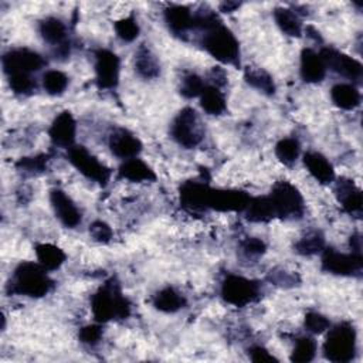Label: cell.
Instances as JSON below:
<instances>
[{
	"label": "cell",
	"mask_w": 363,
	"mask_h": 363,
	"mask_svg": "<svg viewBox=\"0 0 363 363\" xmlns=\"http://www.w3.org/2000/svg\"><path fill=\"white\" fill-rule=\"evenodd\" d=\"M52 279L41 264L24 261L16 267L7 285V291L9 294L41 298L52 289Z\"/></svg>",
	"instance_id": "obj_1"
},
{
	"label": "cell",
	"mask_w": 363,
	"mask_h": 363,
	"mask_svg": "<svg viewBox=\"0 0 363 363\" xmlns=\"http://www.w3.org/2000/svg\"><path fill=\"white\" fill-rule=\"evenodd\" d=\"M91 309L95 320L105 323L112 319H126L130 313V303L122 295L119 285L111 279L92 295Z\"/></svg>",
	"instance_id": "obj_2"
},
{
	"label": "cell",
	"mask_w": 363,
	"mask_h": 363,
	"mask_svg": "<svg viewBox=\"0 0 363 363\" xmlns=\"http://www.w3.org/2000/svg\"><path fill=\"white\" fill-rule=\"evenodd\" d=\"M203 47L206 51L223 64L240 65V44L230 28L218 24L203 35Z\"/></svg>",
	"instance_id": "obj_3"
},
{
	"label": "cell",
	"mask_w": 363,
	"mask_h": 363,
	"mask_svg": "<svg viewBox=\"0 0 363 363\" xmlns=\"http://www.w3.org/2000/svg\"><path fill=\"white\" fill-rule=\"evenodd\" d=\"M356 332L353 325L342 322L329 329L323 343V354L333 363H346L354 357Z\"/></svg>",
	"instance_id": "obj_4"
},
{
	"label": "cell",
	"mask_w": 363,
	"mask_h": 363,
	"mask_svg": "<svg viewBox=\"0 0 363 363\" xmlns=\"http://www.w3.org/2000/svg\"><path fill=\"white\" fill-rule=\"evenodd\" d=\"M170 135L180 146L196 147L203 139V126L197 112L190 106L183 108L172 122Z\"/></svg>",
	"instance_id": "obj_5"
},
{
	"label": "cell",
	"mask_w": 363,
	"mask_h": 363,
	"mask_svg": "<svg viewBox=\"0 0 363 363\" xmlns=\"http://www.w3.org/2000/svg\"><path fill=\"white\" fill-rule=\"evenodd\" d=\"M268 197L272 203L275 217H281V218L302 217L303 197L294 184H291L288 182H278L272 187Z\"/></svg>",
	"instance_id": "obj_6"
},
{
	"label": "cell",
	"mask_w": 363,
	"mask_h": 363,
	"mask_svg": "<svg viewBox=\"0 0 363 363\" xmlns=\"http://www.w3.org/2000/svg\"><path fill=\"white\" fill-rule=\"evenodd\" d=\"M259 295V286L255 281L230 274L221 284V296L227 303L242 308L254 302Z\"/></svg>",
	"instance_id": "obj_7"
},
{
	"label": "cell",
	"mask_w": 363,
	"mask_h": 363,
	"mask_svg": "<svg viewBox=\"0 0 363 363\" xmlns=\"http://www.w3.org/2000/svg\"><path fill=\"white\" fill-rule=\"evenodd\" d=\"M68 160L86 179L94 180L102 186H105L108 183L111 170L105 164H102L95 156H92L86 150V147L71 146L68 149Z\"/></svg>",
	"instance_id": "obj_8"
},
{
	"label": "cell",
	"mask_w": 363,
	"mask_h": 363,
	"mask_svg": "<svg viewBox=\"0 0 363 363\" xmlns=\"http://www.w3.org/2000/svg\"><path fill=\"white\" fill-rule=\"evenodd\" d=\"M362 254H343L333 248L322 250V269L333 275H357L362 272Z\"/></svg>",
	"instance_id": "obj_9"
},
{
	"label": "cell",
	"mask_w": 363,
	"mask_h": 363,
	"mask_svg": "<svg viewBox=\"0 0 363 363\" xmlns=\"http://www.w3.org/2000/svg\"><path fill=\"white\" fill-rule=\"evenodd\" d=\"M1 64L4 72L10 75L16 72L31 74L38 71L45 64V61L37 51L30 48H13L3 54Z\"/></svg>",
	"instance_id": "obj_10"
},
{
	"label": "cell",
	"mask_w": 363,
	"mask_h": 363,
	"mask_svg": "<svg viewBox=\"0 0 363 363\" xmlns=\"http://www.w3.org/2000/svg\"><path fill=\"white\" fill-rule=\"evenodd\" d=\"M121 61L111 50L99 48L95 51V77L99 89H112L119 82Z\"/></svg>",
	"instance_id": "obj_11"
},
{
	"label": "cell",
	"mask_w": 363,
	"mask_h": 363,
	"mask_svg": "<svg viewBox=\"0 0 363 363\" xmlns=\"http://www.w3.org/2000/svg\"><path fill=\"white\" fill-rule=\"evenodd\" d=\"M319 55L322 57L326 68H329L352 81H359L362 78L363 67L357 60H354L335 48H330V47L322 48Z\"/></svg>",
	"instance_id": "obj_12"
},
{
	"label": "cell",
	"mask_w": 363,
	"mask_h": 363,
	"mask_svg": "<svg viewBox=\"0 0 363 363\" xmlns=\"http://www.w3.org/2000/svg\"><path fill=\"white\" fill-rule=\"evenodd\" d=\"M251 197L241 190H223L211 189L208 191L207 208L218 211H242L248 206Z\"/></svg>",
	"instance_id": "obj_13"
},
{
	"label": "cell",
	"mask_w": 363,
	"mask_h": 363,
	"mask_svg": "<svg viewBox=\"0 0 363 363\" xmlns=\"http://www.w3.org/2000/svg\"><path fill=\"white\" fill-rule=\"evenodd\" d=\"M38 31L44 41L55 47V55L67 57L69 54V43L67 40V27L57 17H47L40 21Z\"/></svg>",
	"instance_id": "obj_14"
},
{
	"label": "cell",
	"mask_w": 363,
	"mask_h": 363,
	"mask_svg": "<svg viewBox=\"0 0 363 363\" xmlns=\"http://www.w3.org/2000/svg\"><path fill=\"white\" fill-rule=\"evenodd\" d=\"M50 201L55 217L68 228H74L81 223V211L61 189H52L50 191Z\"/></svg>",
	"instance_id": "obj_15"
},
{
	"label": "cell",
	"mask_w": 363,
	"mask_h": 363,
	"mask_svg": "<svg viewBox=\"0 0 363 363\" xmlns=\"http://www.w3.org/2000/svg\"><path fill=\"white\" fill-rule=\"evenodd\" d=\"M75 132H77V123L69 111H62L61 113H58L48 129L51 142L55 146L67 147V149L74 146Z\"/></svg>",
	"instance_id": "obj_16"
},
{
	"label": "cell",
	"mask_w": 363,
	"mask_h": 363,
	"mask_svg": "<svg viewBox=\"0 0 363 363\" xmlns=\"http://www.w3.org/2000/svg\"><path fill=\"white\" fill-rule=\"evenodd\" d=\"M109 149L119 159L136 157L142 150V142L128 129L118 128L109 136Z\"/></svg>",
	"instance_id": "obj_17"
},
{
	"label": "cell",
	"mask_w": 363,
	"mask_h": 363,
	"mask_svg": "<svg viewBox=\"0 0 363 363\" xmlns=\"http://www.w3.org/2000/svg\"><path fill=\"white\" fill-rule=\"evenodd\" d=\"M210 187L200 182H186L180 187V201L182 206L190 211H200L207 208Z\"/></svg>",
	"instance_id": "obj_18"
},
{
	"label": "cell",
	"mask_w": 363,
	"mask_h": 363,
	"mask_svg": "<svg viewBox=\"0 0 363 363\" xmlns=\"http://www.w3.org/2000/svg\"><path fill=\"white\" fill-rule=\"evenodd\" d=\"M336 194H337L339 203L342 204L343 210L347 214L354 217L362 216V204H363L362 191L359 187H356V184L352 180L340 179L336 184Z\"/></svg>",
	"instance_id": "obj_19"
},
{
	"label": "cell",
	"mask_w": 363,
	"mask_h": 363,
	"mask_svg": "<svg viewBox=\"0 0 363 363\" xmlns=\"http://www.w3.org/2000/svg\"><path fill=\"white\" fill-rule=\"evenodd\" d=\"M299 72L305 82H320L326 75V65L319 52H315L311 48H303L301 52Z\"/></svg>",
	"instance_id": "obj_20"
},
{
	"label": "cell",
	"mask_w": 363,
	"mask_h": 363,
	"mask_svg": "<svg viewBox=\"0 0 363 363\" xmlns=\"http://www.w3.org/2000/svg\"><path fill=\"white\" fill-rule=\"evenodd\" d=\"M164 21L174 35H184L193 27V13L186 6L172 4L164 10Z\"/></svg>",
	"instance_id": "obj_21"
},
{
	"label": "cell",
	"mask_w": 363,
	"mask_h": 363,
	"mask_svg": "<svg viewBox=\"0 0 363 363\" xmlns=\"http://www.w3.org/2000/svg\"><path fill=\"white\" fill-rule=\"evenodd\" d=\"M303 163L308 172L322 184H329L335 179V170L330 162L319 152H306L303 155Z\"/></svg>",
	"instance_id": "obj_22"
},
{
	"label": "cell",
	"mask_w": 363,
	"mask_h": 363,
	"mask_svg": "<svg viewBox=\"0 0 363 363\" xmlns=\"http://www.w3.org/2000/svg\"><path fill=\"white\" fill-rule=\"evenodd\" d=\"M118 174L121 179H126L129 182H136V183L153 182L156 179V174L152 170V167L138 157L125 160L121 164Z\"/></svg>",
	"instance_id": "obj_23"
},
{
	"label": "cell",
	"mask_w": 363,
	"mask_h": 363,
	"mask_svg": "<svg viewBox=\"0 0 363 363\" xmlns=\"http://www.w3.org/2000/svg\"><path fill=\"white\" fill-rule=\"evenodd\" d=\"M135 71L145 79L156 78L160 74V64L152 50L140 45L135 52Z\"/></svg>",
	"instance_id": "obj_24"
},
{
	"label": "cell",
	"mask_w": 363,
	"mask_h": 363,
	"mask_svg": "<svg viewBox=\"0 0 363 363\" xmlns=\"http://www.w3.org/2000/svg\"><path fill=\"white\" fill-rule=\"evenodd\" d=\"M330 98L333 104L340 109H354L360 105V92L359 89L352 84H336L330 89Z\"/></svg>",
	"instance_id": "obj_25"
},
{
	"label": "cell",
	"mask_w": 363,
	"mask_h": 363,
	"mask_svg": "<svg viewBox=\"0 0 363 363\" xmlns=\"http://www.w3.org/2000/svg\"><path fill=\"white\" fill-rule=\"evenodd\" d=\"M186 299L174 288L166 286L153 296V306L164 313H174L184 308Z\"/></svg>",
	"instance_id": "obj_26"
},
{
	"label": "cell",
	"mask_w": 363,
	"mask_h": 363,
	"mask_svg": "<svg viewBox=\"0 0 363 363\" xmlns=\"http://www.w3.org/2000/svg\"><path fill=\"white\" fill-rule=\"evenodd\" d=\"M274 20L279 30L289 37H301L302 23L298 14L286 7H277L274 10Z\"/></svg>",
	"instance_id": "obj_27"
},
{
	"label": "cell",
	"mask_w": 363,
	"mask_h": 363,
	"mask_svg": "<svg viewBox=\"0 0 363 363\" xmlns=\"http://www.w3.org/2000/svg\"><path fill=\"white\" fill-rule=\"evenodd\" d=\"M245 214L247 220L252 223H265L275 217V211L268 196L251 197L248 206L245 207Z\"/></svg>",
	"instance_id": "obj_28"
},
{
	"label": "cell",
	"mask_w": 363,
	"mask_h": 363,
	"mask_svg": "<svg viewBox=\"0 0 363 363\" xmlns=\"http://www.w3.org/2000/svg\"><path fill=\"white\" fill-rule=\"evenodd\" d=\"M35 255L38 264H41L47 271L58 269L65 261V252L54 245V244H37L35 245Z\"/></svg>",
	"instance_id": "obj_29"
},
{
	"label": "cell",
	"mask_w": 363,
	"mask_h": 363,
	"mask_svg": "<svg viewBox=\"0 0 363 363\" xmlns=\"http://www.w3.org/2000/svg\"><path fill=\"white\" fill-rule=\"evenodd\" d=\"M200 106L208 115H221L227 108L224 94L216 85H206L200 94Z\"/></svg>",
	"instance_id": "obj_30"
},
{
	"label": "cell",
	"mask_w": 363,
	"mask_h": 363,
	"mask_svg": "<svg viewBox=\"0 0 363 363\" xmlns=\"http://www.w3.org/2000/svg\"><path fill=\"white\" fill-rule=\"evenodd\" d=\"M244 79L252 88L261 91L265 95L275 94V82L274 78L262 68H247L244 72Z\"/></svg>",
	"instance_id": "obj_31"
},
{
	"label": "cell",
	"mask_w": 363,
	"mask_h": 363,
	"mask_svg": "<svg viewBox=\"0 0 363 363\" xmlns=\"http://www.w3.org/2000/svg\"><path fill=\"white\" fill-rule=\"evenodd\" d=\"M301 153V145L295 138H284L275 145V155L279 162L291 166L296 162Z\"/></svg>",
	"instance_id": "obj_32"
},
{
	"label": "cell",
	"mask_w": 363,
	"mask_h": 363,
	"mask_svg": "<svg viewBox=\"0 0 363 363\" xmlns=\"http://www.w3.org/2000/svg\"><path fill=\"white\" fill-rule=\"evenodd\" d=\"M294 248L301 255H313L325 248V238L320 231H311L299 238Z\"/></svg>",
	"instance_id": "obj_33"
},
{
	"label": "cell",
	"mask_w": 363,
	"mask_h": 363,
	"mask_svg": "<svg viewBox=\"0 0 363 363\" xmlns=\"http://www.w3.org/2000/svg\"><path fill=\"white\" fill-rule=\"evenodd\" d=\"M316 342L309 336H302L295 342L294 350L291 353V362L308 363L315 357Z\"/></svg>",
	"instance_id": "obj_34"
},
{
	"label": "cell",
	"mask_w": 363,
	"mask_h": 363,
	"mask_svg": "<svg viewBox=\"0 0 363 363\" xmlns=\"http://www.w3.org/2000/svg\"><path fill=\"white\" fill-rule=\"evenodd\" d=\"M43 86L50 95H61L68 86V77L58 69H50L43 75Z\"/></svg>",
	"instance_id": "obj_35"
},
{
	"label": "cell",
	"mask_w": 363,
	"mask_h": 363,
	"mask_svg": "<svg viewBox=\"0 0 363 363\" xmlns=\"http://www.w3.org/2000/svg\"><path fill=\"white\" fill-rule=\"evenodd\" d=\"M113 27H115L116 35L125 43H132L139 35V24L133 16L118 20L113 24Z\"/></svg>",
	"instance_id": "obj_36"
},
{
	"label": "cell",
	"mask_w": 363,
	"mask_h": 363,
	"mask_svg": "<svg viewBox=\"0 0 363 363\" xmlns=\"http://www.w3.org/2000/svg\"><path fill=\"white\" fill-rule=\"evenodd\" d=\"M9 78V85L13 92L26 95L30 94L35 88V81L33 79L31 74H24V72H16L7 75Z\"/></svg>",
	"instance_id": "obj_37"
},
{
	"label": "cell",
	"mask_w": 363,
	"mask_h": 363,
	"mask_svg": "<svg viewBox=\"0 0 363 363\" xmlns=\"http://www.w3.org/2000/svg\"><path fill=\"white\" fill-rule=\"evenodd\" d=\"M204 82L203 79L197 75V74H187L183 79H182V85H180V94L190 99V98H196L200 96V94L204 89Z\"/></svg>",
	"instance_id": "obj_38"
},
{
	"label": "cell",
	"mask_w": 363,
	"mask_h": 363,
	"mask_svg": "<svg viewBox=\"0 0 363 363\" xmlns=\"http://www.w3.org/2000/svg\"><path fill=\"white\" fill-rule=\"evenodd\" d=\"M47 162H48L47 155H38V156H33V157H21L16 163V167L24 173H41L47 169Z\"/></svg>",
	"instance_id": "obj_39"
},
{
	"label": "cell",
	"mask_w": 363,
	"mask_h": 363,
	"mask_svg": "<svg viewBox=\"0 0 363 363\" xmlns=\"http://www.w3.org/2000/svg\"><path fill=\"white\" fill-rule=\"evenodd\" d=\"M303 325H305L306 330H309L312 333H322L330 328L329 319L325 315L318 313V312H308L305 315Z\"/></svg>",
	"instance_id": "obj_40"
},
{
	"label": "cell",
	"mask_w": 363,
	"mask_h": 363,
	"mask_svg": "<svg viewBox=\"0 0 363 363\" xmlns=\"http://www.w3.org/2000/svg\"><path fill=\"white\" fill-rule=\"evenodd\" d=\"M241 250L245 254V257L254 258V257H259L265 252L267 245L262 240L257 238V237H248L247 240L242 241L241 244Z\"/></svg>",
	"instance_id": "obj_41"
},
{
	"label": "cell",
	"mask_w": 363,
	"mask_h": 363,
	"mask_svg": "<svg viewBox=\"0 0 363 363\" xmlns=\"http://www.w3.org/2000/svg\"><path fill=\"white\" fill-rule=\"evenodd\" d=\"M89 234L98 242H108L112 238L111 227L101 220H96L89 225Z\"/></svg>",
	"instance_id": "obj_42"
},
{
	"label": "cell",
	"mask_w": 363,
	"mask_h": 363,
	"mask_svg": "<svg viewBox=\"0 0 363 363\" xmlns=\"http://www.w3.org/2000/svg\"><path fill=\"white\" fill-rule=\"evenodd\" d=\"M78 337L82 343L94 346L102 337V328L99 325H86V326L81 328V330L78 333Z\"/></svg>",
	"instance_id": "obj_43"
},
{
	"label": "cell",
	"mask_w": 363,
	"mask_h": 363,
	"mask_svg": "<svg viewBox=\"0 0 363 363\" xmlns=\"http://www.w3.org/2000/svg\"><path fill=\"white\" fill-rule=\"evenodd\" d=\"M250 359L255 363H264V362H277V359L262 346H252L248 350Z\"/></svg>",
	"instance_id": "obj_44"
},
{
	"label": "cell",
	"mask_w": 363,
	"mask_h": 363,
	"mask_svg": "<svg viewBox=\"0 0 363 363\" xmlns=\"http://www.w3.org/2000/svg\"><path fill=\"white\" fill-rule=\"evenodd\" d=\"M241 4L237 3V1H224L220 4V11L223 13H233L235 11Z\"/></svg>",
	"instance_id": "obj_45"
}]
</instances>
